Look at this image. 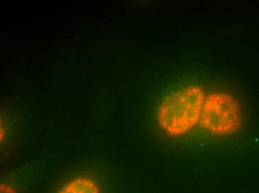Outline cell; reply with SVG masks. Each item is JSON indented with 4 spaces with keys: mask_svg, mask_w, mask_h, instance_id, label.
<instances>
[{
    "mask_svg": "<svg viewBox=\"0 0 259 193\" xmlns=\"http://www.w3.org/2000/svg\"><path fill=\"white\" fill-rule=\"evenodd\" d=\"M204 97L203 91L194 86L172 94L159 108V123L171 136L185 134L200 120Z\"/></svg>",
    "mask_w": 259,
    "mask_h": 193,
    "instance_id": "cell-1",
    "label": "cell"
},
{
    "mask_svg": "<svg viewBox=\"0 0 259 193\" xmlns=\"http://www.w3.org/2000/svg\"><path fill=\"white\" fill-rule=\"evenodd\" d=\"M200 123L214 135L233 134L242 123L239 103L229 94H211L203 104Z\"/></svg>",
    "mask_w": 259,
    "mask_h": 193,
    "instance_id": "cell-2",
    "label": "cell"
},
{
    "mask_svg": "<svg viewBox=\"0 0 259 193\" xmlns=\"http://www.w3.org/2000/svg\"><path fill=\"white\" fill-rule=\"evenodd\" d=\"M58 193H100V187L93 178L81 176L68 182Z\"/></svg>",
    "mask_w": 259,
    "mask_h": 193,
    "instance_id": "cell-3",
    "label": "cell"
},
{
    "mask_svg": "<svg viewBox=\"0 0 259 193\" xmlns=\"http://www.w3.org/2000/svg\"><path fill=\"white\" fill-rule=\"evenodd\" d=\"M2 193H14L13 188L11 186H2Z\"/></svg>",
    "mask_w": 259,
    "mask_h": 193,
    "instance_id": "cell-4",
    "label": "cell"
}]
</instances>
